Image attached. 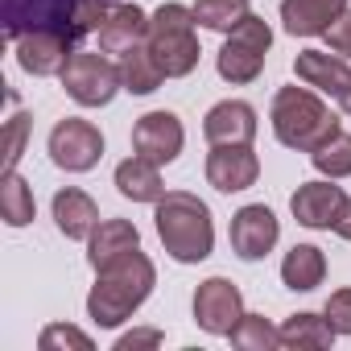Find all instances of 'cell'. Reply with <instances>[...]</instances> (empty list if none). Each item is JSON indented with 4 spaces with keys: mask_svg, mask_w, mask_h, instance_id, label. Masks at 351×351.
<instances>
[{
    "mask_svg": "<svg viewBox=\"0 0 351 351\" xmlns=\"http://www.w3.org/2000/svg\"><path fill=\"white\" fill-rule=\"evenodd\" d=\"M153 285H157L153 261H149L141 248H132V252L116 256L112 265L95 269V285H91V293H87V318H91L95 326L112 330V326L128 322V318L149 302Z\"/></svg>",
    "mask_w": 351,
    "mask_h": 351,
    "instance_id": "cell-1",
    "label": "cell"
},
{
    "mask_svg": "<svg viewBox=\"0 0 351 351\" xmlns=\"http://www.w3.org/2000/svg\"><path fill=\"white\" fill-rule=\"evenodd\" d=\"M153 219H157V240L161 248L178 261V265H199L215 252V223H211V207L191 195V191H165L153 203Z\"/></svg>",
    "mask_w": 351,
    "mask_h": 351,
    "instance_id": "cell-2",
    "label": "cell"
},
{
    "mask_svg": "<svg viewBox=\"0 0 351 351\" xmlns=\"http://www.w3.org/2000/svg\"><path fill=\"white\" fill-rule=\"evenodd\" d=\"M269 120H273V136L285 145V149H298V153H314V149H322L335 132H343L339 128V116L322 104V95L314 91V87H281L277 95H273V112H269Z\"/></svg>",
    "mask_w": 351,
    "mask_h": 351,
    "instance_id": "cell-3",
    "label": "cell"
},
{
    "mask_svg": "<svg viewBox=\"0 0 351 351\" xmlns=\"http://www.w3.org/2000/svg\"><path fill=\"white\" fill-rule=\"evenodd\" d=\"M0 9H5L9 42L25 29H62L66 38L83 42L87 34H99L112 0H0Z\"/></svg>",
    "mask_w": 351,
    "mask_h": 351,
    "instance_id": "cell-4",
    "label": "cell"
},
{
    "mask_svg": "<svg viewBox=\"0 0 351 351\" xmlns=\"http://www.w3.org/2000/svg\"><path fill=\"white\" fill-rule=\"evenodd\" d=\"M199 21L195 9L186 5H161L157 13H149V54L157 58V66L165 71V79H186L199 66Z\"/></svg>",
    "mask_w": 351,
    "mask_h": 351,
    "instance_id": "cell-5",
    "label": "cell"
},
{
    "mask_svg": "<svg viewBox=\"0 0 351 351\" xmlns=\"http://www.w3.org/2000/svg\"><path fill=\"white\" fill-rule=\"evenodd\" d=\"M269 46H273V29H269V21L256 17V13H248L232 34H223V50H219V58H215L219 79L232 83V87L256 83L261 71H265Z\"/></svg>",
    "mask_w": 351,
    "mask_h": 351,
    "instance_id": "cell-6",
    "label": "cell"
},
{
    "mask_svg": "<svg viewBox=\"0 0 351 351\" xmlns=\"http://www.w3.org/2000/svg\"><path fill=\"white\" fill-rule=\"evenodd\" d=\"M62 91L79 104V108H108L116 99V91H124L120 83V66L99 50H75L71 62L62 66Z\"/></svg>",
    "mask_w": 351,
    "mask_h": 351,
    "instance_id": "cell-7",
    "label": "cell"
},
{
    "mask_svg": "<svg viewBox=\"0 0 351 351\" xmlns=\"http://www.w3.org/2000/svg\"><path fill=\"white\" fill-rule=\"evenodd\" d=\"M46 149H50V161H54L58 169H66V173H87V169H95L99 157H104V132H99L91 120L66 116V120H58V124L50 128Z\"/></svg>",
    "mask_w": 351,
    "mask_h": 351,
    "instance_id": "cell-8",
    "label": "cell"
},
{
    "mask_svg": "<svg viewBox=\"0 0 351 351\" xmlns=\"http://www.w3.org/2000/svg\"><path fill=\"white\" fill-rule=\"evenodd\" d=\"M351 199L343 195V186H335V178H322V182H302L289 199V211L302 228L310 232H339L343 215H347Z\"/></svg>",
    "mask_w": 351,
    "mask_h": 351,
    "instance_id": "cell-9",
    "label": "cell"
},
{
    "mask_svg": "<svg viewBox=\"0 0 351 351\" xmlns=\"http://www.w3.org/2000/svg\"><path fill=\"white\" fill-rule=\"evenodd\" d=\"M244 314H248V310H244V293H240L228 277H207V281H199V289H195V322H199L207 335H223V339H228Z\"/></svg>",
    "mask_w": 351,
    "mask_h": 351,
    "instance_id": "cell-10",
    "label": "cell"
},
{
    "mask_svg": "<svg viewBox=\"0 0 351 351\" xmlns=\"http://www.w3.org/2000/svg\"><path fill=\"white\" fill-rule=\"evenodd\" d=\"M75 38H66L62 29H25L21 38H13V54H17V66L25 75H62V66L71 62L75 54Z\"/></svg>",
    "mask_w": 351,
    "mask_h": 351,
    "instance_id": "cell-11",
    "label": "cell"
},
{
    "mask_svg": "<svg viewBox=\"0 0 351 351\" xmlns=\"http://www.w3.org/2000/svg\"><path fill=\"white\" fill-rule=\"evenodd\" d=\"M228 236H232V252H236L240 261H261V256H269V252L277 248L281 223H277V215H273L265 203H248V207H240V211L232 215Z\"/></svg>",
    "mask_w": 351,
    "mask_h": 351,
    "instance_id": "cell-12",
    "label": "cell"
},
{
    "mask_svg": "<svg viewBox=\"0 0 351 351\" xmlns=\"http://www.w3.org/2000/svg\"><path fill=\"white\" fill-rule=\"evenodd\" d=\"M182 145H186V128H182V120L173 116V112H145L132 124V149L145 161H153V165L178 161Z\"/></svg>",
    "mask_w": 351,
    "mask_h": 351,
    "instance_id": "cell-13",
    "label": "cell"
},
{
    "mask_svg": "<svg viewBox=\"0 0 351 351\" xmlns=\"http://www.w3.org/2000/svg\"><path fill=\"white\" fill-rule=\"evenodd\" d=\"M261 178V157L252 145H211L207 153V182L219 195H240L256 186Z\"/></svg>",
    "mask_w": 351,
    "mask_h": 351,
    "instance_id": "cell-14",
    "label": "cell"
},
{
    "mask_svg": "<svg viewBox=\"0 0 351 351\" xmlns=\"http://www.w3.org/2000/svg\"><path fill=\"white\" fill-rule=\"evenodd\" d=\"M149 42V13L141 5H112V13L99 25V50L112 58H124Z\"/></svg>",
    "mask_w": 351,
    "mask_h": 351,
    "instance_id": "cell-15",
    "label": "cell"
},
{
    "mask_svg": "<svg viewBox=\"0 0 351 351\" xmlns=\"http://www.w3.org/2000/svg\"><path fill=\"white\" fill-rule=\"evenodd\" d=\"M256 108L244 99H219L203 116V136L211 145H252L256 141Z\"/></svg>",
    "mask_w": 351,
    "mask_h": 351,
    "instance_id": "cell-16",
    "label": "cell"
},
{
    "mask_svg": "<svg viewBox=\"0 0 351 351\" xmlns=\"http://www.w3.org/2000/svg\"><path fill=\"white\" fill-rule=\"evenodd\" d=\"M293 75H298V83H306V87H314L318 95H343V87L351 83V66H347V58L343 54H335V50H302L298 58H293Z\"/></svg>",
    "mask_w": 351,
    "mask_h": 351,
    "instance_id": "cell-17",
    "label": "cell"
},
{
    "mask_svg": "<svg viewBox=\"0 0 351 351\" xmlns=\"http://www.w3.org/2000/svg\"><path fill=\"white\" fill-rule=\"evenodd\" d=\"M343 9L347 0H281V29L293 38H322Z\"/></svg>",
    "mask_w": 351,
    "mask_h": 351,
    "instance_id": "cell-18",
    "label": "cell"
},
{
    "mask_svg": "<svg viewBox=\"0 0 351 351\" xmlns=\"http://www.w3.org/2000/svg\"><path fill=\"white\" fill-rule=\"evenodd\" d=\"M54 223L66 240H91V232L99 228V207L87 191L66 186L54 195Z\"/></svg>",
    "mask_w": 351,
    "mask_h": 351,
    "instance_id": "cell-19",
    "label": "cell"
},
{
    "mask_svg": "<svg viewBox=\"0 0 351 351\" xmlns=\"http://www.w3.org/2000/svg\"><path fill=\"white\" fill-rule=\"evenodd\" d=\"M132 248H141V232L128 219H99V228L87 240V261H91V269H104Z\"/></svg>",
    "mask_w": 351,
    "mask_h": 351,
    "instance_id": "cell-20",
    "label": "cell"
},
{
    "mask_svg": "<svg viewBox=\"0 0 351 351\" xmlns=\"http://www.w3.org/2000/svg\"><path fill=\"white\" fill-rule=\"evenodd\" d=\"M116 191L132 203H157L165 195V182H161V165L145 161L141 153H132L128 161L116 165Z\"/></svg>",
    "mask_w": 351,
    "mask_h": 351,
    "instance_id": "cell-21",
    "label": "cell"
},
{
    "mask_svg": "<svg viewBox=\"0 0 351 351\" xmlns=\"http://www.w3.org/2000/svg\"><path fill=\"white\" fill-rule=\"evenodd\" d=\"M281 281L293 293H310L326 281V256L318 244H293L281 261Z\"/></svg>",
    "mask_w": 351,
    "mask_h": 351,
    "instance_id": "cell-22",
    "label": "cell"
},
{
    "mask_svg": "<svg viewBox=\"0 0 351 351\" xmlns=\"http://www.w3.org/2000/svg\"><path fill=\"white\" fill-rule=\"evenodd\" d=\"M335 339H339V335L330 330L326 314H310V310L289 314V318H285V326H281V347H289V351H302V347L322 351V347H330Z\"/></svg>",
    "mask_w": 351,
    "mask_h": 351,
    "instance_id": "cell-23",
    "label": "cell"
},
{
    "mask_svg": "<svg viewBox=\"0 0 351 351\" xmlns=\"http://www.w3.org/2000/svg\"><path fill=\"white\" fill-rule=\"evenodd\" d=\"M120 83H124L128 95H153L165 83V71L157 66V58L149 54V46H141V50H132V54L120 58Z\"/></svg>",
    "mask_w": 351,
    "mask_h": 351,
    "instance_id": "cell-24",
    "label": "cell"
},
{
    "mask_svg": "<svg viewBox=\"0 0 351 351\" xmlns=\"http://www.w3.org/2000/svg\"><path fill=\"white\" fill-rule=\"evenodd\" d=\"M34 186L21 178L17 169H9L5 173V182H0V215H5V223L9 228H25V223H34Z\"/></svg>",
    "mask_w": 351,
    "mask_h": 351,
    "instance_id": "cell-25",
    "label": "cell"
},
{
    "mask_svg": "<svg viewBox=\"0 0 351 351\" xmlns=\"http://www.w3.org/2000/svg\"><path fill=\"white\" fill-rule=\"evenodd\" d=\"M195 21L211 34H232L252 9H248V0H195Z\"/></svg>",
    "mask_w": 351,
    "mask_h": 351,
    "instance_id": "cell-26",
    "label": "cell"
},
{
    "mask_svg": "<svg viewBox=\"0 0 351 351\" xmlns=\"http://www.w3.org/2000/svg\"><path fill=\"white\" fill-rule=\"evenodd\" d=\"M228 339L240 351H273V347H281V326H273L265 314H244Z\"/></svg>",
    "mask_w": 351,
    "mask_h": 351,
    "instance_id": "cell-27",
    "label": "cell"
},
{
    "mask_svg": "<svg viewBox=\"0 0 351 351\" xmlns=\"http://www.w3.org/2000/svg\"><path fill=\"white\" fill-rule=\"evenodd\" d=\"M310 161H314V169L322 173V178H351V136L347 132H335L322 149H314L310 153Z\"/></svg>",
    "mask_w": 351,
    "mask_h": 351,
    "instance_id": "cell-28",
    "label": "cell"
},
{
    "mask_svg": "<svg viewBox=\"0 0 351 351\" xmlns=\"http://www.w3.org/2000/svg\"><path fill=\"white\" fill-rule=\"evenodd\" d=\"M38 347L42 351H58V347H71V351H91V335H83L79 326H66V322H50L42 335H38Z\"/></svg>",
    "mask_w": 351,
    "mask_h": 351,
    "instance_id": "cell-29",
    "label": "cell"
},
{
    "mask_svg": "<svg viewBox=\"0 0 351 351\" xmlns=\"http://www.w3.org/2000/svg\"><path fill=\"white\" fill-rule=\"evenodd\" d=\"M25 136H29V116L25 112H13L9 124H5V173L17 169V161L25 153Z\"/></svg>",
    "mask_w": 351,
    "mask_h": 351,
    "instance_id": "cell-30",
    "label": "cell"
},
{
    "mask_svg": "<svg viewBox=\"0 0 351 351\" xmlns=\"http://www.w3.org/2000/svg\"><path fill=\"white\" fill-rule=\"evenodd\" d=\"M322 314H326V322H330L335 335H351V289H335L326 298Z\"/></svg>",
    "mask_w": 351,
    "mask_h": 351,
    "instance_id": "cell-31",
    "label": "cell"
},
{
    "mask_svg": "<svg viewBox=\"0 0 351 351\" xmlns=\"http://www.w3.org/2000/svg\"><path fill=\"white\" fill-rule=\"evenodd\" d=\"M322 38H326V46H330L335 54L351 58V9H343V13H339V21H335Z\"/></svg>",
    "mask_w": 351,
    "mask_h": 351,
    "instance_id": "cell-32",
    "label": "cell"
},
{
    "mask_svg": "<svg viewBox=\"0 0 351 351\" xmlns=\"http://www.w3.org/2000/svg\"><path fill=\"white\" fill-rule=\"evenodd\" d=\"M136 347H161V330H128L116 339V351H136Z\"/></svg>",
    "mask_w": 351,
    "mask_h": 351,
    "instance_id": "cell-33",
    "label": "cell"
},
{
    "mask_svg": "<svg viewBox=\"0 0 351 351\" xmlns=\"http://www.w3.org/2000/svg\"><path fill=\"white\" fill-rule=\"evenodd\" d=\"M339 236L351 244V207H347V215H343V223H339Z\"/></svg>",
    "mask_w": 351,
    "mask_h": 351,
    "instance_id": "cell-34",
    "label": "cell"
},
{
    "mask_svg": "<svg viewBox=\"0 0 351 351\" xmlns=\"http://www.w3.org/2000/svg\"><path fill=\"white\" fill-rule=\"evenodd\" d=\"M339 108H343V112H347V116H351V83H347V87H343V95H339Z\"/></svg>",
    "mask_w": 351,
    "mask_h": 351,
    "instance_id": "cell-35",
    "label": "cell"
}]
</instances>
